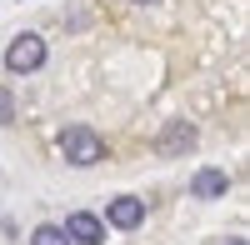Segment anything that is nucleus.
Segmentation results:
<instances>
[{"mask_svg": "<svg viewBox=\"0 0 250 245\" xmlns=\"http://www.w3.org/2000/svg\"><path fill=\"white\" fill-rule=\"evenodd\" d=\"M40 65H45V40H40V35H15L10 50H5V70L10 75H30Z\"/></svg>", "mask_w": 250, "mask_h": 245, "instance_id": "2", "label": "nucleus"}, {"mask_svg": "<svg viewBox=\"0 0 250 245\" xmlns=\"http://www.w3.org/2000/svg\"><path fill=\"white\" fill-rule=\"evenodd\" d=\"M225 245H245V240H225Z\"/></svg>", "mask_w": 250, "mask_h": 245, "instance_id": "8", "label": "nucleus"}, {"mask_svg": "<svg viewBox=\"0 0 250 245\" xmlns=\"http://www.w3.org/2000/svg\"><path fill=\"white\" fill-rule=\"evenodd\" d=\"M65 240H75V245H100V240H105V220L90 215V210H75V215L65 220Z\"/></svg>", "mask_w": 250, "mask_h": 245, "instance_id": "3", "label": "nucleus"}, {"mask_svg": "<svg viewBox=\"0 0 250 245\" xmlns=\"http://www.w3.org/2000/svg\"><path fill=\"white\" fill-rule=\"evenodd\" d=\"M105 220H110L115 230H135L140 220H145V200H135V195H120V200H110Z\"/></svg>", "mask_w": 250, "mask_h": 245, "instance_id": "4", "label": "nucleus"}, {"mask_svg": "<svg viewBox=\"0 0 250 245\" xmlns=\"http://www.w3.org/2000/svg\"><path fill=\"white\" fill-rule=\"evenodd\" d=\"M190 190H195V200H220L225 190H230V175H225V170H215V165H205V170H195Z\"/></svg>", "mask_w": 250, "mask_h": 245, "instance_id": "5", "label": "nucleus"}, {"mask_svg": "<svg viewBox=\"0 0 250 245\" xmlns=\"http://www.w3.org/2000/svg\"><path fill=\"white\" fill-rule=\"evenodd\" d=\"M135 5H150V0H135Z\"/></svg>", "mask_w": 250, "mask_h": 245, "instance_id": "9", "label": "nucleus"}, {"mask_svg": "<svg viewBox=\"0 0 250 245\" xmlns=\"http://www.w3.org/2000/svg\"><path fill=\"white\" fill-rule=\"evenodd\" d=\"M185 150H195V125L170 120V130L160 135V155H185Z\"/></svg>", "mask_w": 250, "mask_h": 245, "instance_id": "6", "label": "nucleus"}, {"mask_svg": "<svg viewBox=\"0 0 250 245\" xmlns=\"http://www.w3.org/2000/svg\"><path fill=\"white\" fill-rule=\"evenodd\" d=\"M30 245H70V240H65V230H60V225H40V230L30 235Z\"/></svg>", "mask_w": 250, "mask_h": 245, "instance_id": "7", "label": "nucleus"}, {"mask_svg": "<svg viewBox=\"0 0 250 245\" xmlns=\"http://www.w3.org/2000/svg\"><path fill=\"white\" fill-rule=\"evenodd\" d=\"M60 150H65L70 165H100V160H105V140H100L90 125H70L60 135Z\"/></svg>", "mask_w": 250, "mask_h": 245, "instance_id": "1", "label": "nucleus"}]
</instances>
